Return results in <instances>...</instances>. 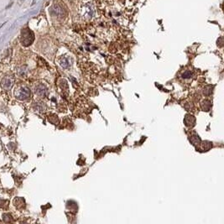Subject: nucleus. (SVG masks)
Listing matches in <instances>:
<instances>
[{
  "label": "nucleus",
  "mask_w": 224,
  "mask_h": 224,
  "mask_svg": "<svg viewBox=\"0 0 224 224\" xmlns=\"http://www.w3.org/2000/svg\"><path fill=\"white\" fill-rule=\"evenodd\" d=\"M78 13L85 20H91L97 14V8L91 0H82L78 6Z\"/></svg>",
  "instance_id": "f257e3e1"
},
{
  "label": "nucleus",
  "mask_w": 224,
  "mask_h": 224,
  "mask_svg": "<svg viewBox=\"0 0 224 224\" xmlns=\"http://www.w3.org/2000/svg\"><path fill=\"white\" fill-rule=\"evenodd\" d=\"M34 40H35V35H34L33 32L29 28L23 29L22 31H21V35H20L21 44L25 47H28V46L32 44Z\"/></svg>",
  "instance_id": "f03ea898"
},
{
  "label": "nucleus",
  "mask_w": 224,
  "mask_h": 224,
  "mask_svg": "<svg viewBox=\"0 0 224 224\" xmlns=\"http://www.w3.org/2000/svg\"><path fill=\"white\" fill-rule=\"evenodd\" d=\"M30 96V91L27 86H21L14 91V97L18 100H25Z\"/></svg>",
  "instance_id": "7ed1b4c3"
},
{
  "label": "nucleus",
  "mask_w": 224,
  "mask_h": 224,
  "mask_svg": "<svg viewBox=\"0 0 224 224\" xmlns=\"http://www.w3.org/2000/svg\"><path fill=\"white\" fill-rule=\"evenodd\" d=\"M13 83H14V79L13 78L10 77H5L1 82V85H2L3 88L8 90V89L11 87Z\"/></svg>",
  "instance_id": "20e7f679"
},
{
  "label": "nucleus",
  "mask_w": 224,
  "mask_h": 224,
  "mask_svg": "<svg viewBox=\"0 0 224 224\" xmlns=\"http://www.w3.org/2000/svg\"><path fill=\"white\" fill-rule=\"evenodd\" d=\"M35 93L39 97H44L46 94V88H45V86L44 85H42V84H39V85H37L35 86Z\"/></svg>",
  "instance_id": "39448f33"
},
{
  "label": "nucleus",
  "mask_w": 224,
  "mask_h": 224,
  "mask_svg": "<svg viewBox=\"0 0 224 224\" xmlns=\"http://www.w3.org/2000/svg\"><path fill=\"white\" fill-rule=\"evenodd\" d=\"M50 12L55 16H62L64 14V9L58 5L53 6L52 8H50Z\"/></svg>",
  "instance_id": "423d86ee"
},
{
  "label": "nucleus",
  "mask_w": 224,
  "mask_h": 224,
  "mask_svg": "<svg viewBox=\"0 0 224 224\" xmlns=\"http://www.w3.org/2000/svg\"><path fill=\"white\" fill-rule=\"evenodd\" d=\"M195 122H196V119L192 115H186L185 118V123L186 126L188 127H193L195 125Z\"/></svg>",
  "instance_id": "0eeeda50"
},
{
  "label": "nucleus",
  "mask_w": 224,
  "mask_h": 224,
  "mask_svg": "<svg viewBox=\"0 0 224 224\" xmlns=\"http://www.w3.org/2000/svg\"><path fill=\"white\" fill-rule=\"evenodd\" d=\"M60 63H61V66L63 68H68L71 66V59L68 56H64L61 58Z\"/></svg>",
  "instance_id": "6e6552de"
},
{
  "label": "nucleus",
  "mask_w": 224,
  "mask_h": 224,
  "mask_svg": "<svg viewBox=\"0 0 224 224\" xmlns=\"http://www.w3.org/2000/svg\"><path fill=\"white\" fill-rule=\"evenodd\" d=\"M191 72L187 71V72H184V73H183L182 77L183 78H190V77H191Z\"/></svg>",
  "instance_id": "1a4fd4ad"
},
{
  "label": "nucleus",
  "mask_w": 224,
  "mask_h": 224,
  "mask_svg": "<svg viewBox=\"0 0 224 224\" xmlns=\"http://www.w3.org/2000/svg\"><path fill=\"white\" fill-rule=\"evenodd\" d=\"M3 25H5V23H3V24H2V25H0V28L2 27V26H3Z\"/></svg>",
  "instance_id": "9d476101"
}]
</instances>
